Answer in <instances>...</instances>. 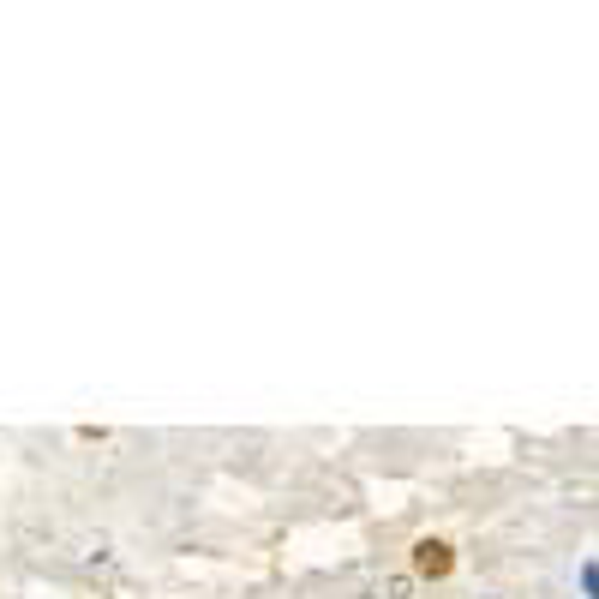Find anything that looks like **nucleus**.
<instances>
[{
	"label": "nucleus",
	"mask_w": 599,
	"mask_h": 599,
	"mask_svg": "<svg viewBox=\"0 0 599 599\" xmlns=\"http://www.w3.org/2000/svg\"><path fill=\"white\" fill-rule=\"evenodd\" d=\"M414 564H420V576H450V546L444 540H420V552H414Z\"/></svg>",
	"instance_id": "nucleus-1"
}]
</instances>
